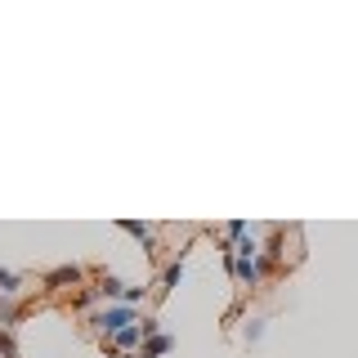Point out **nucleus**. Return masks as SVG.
<instances>
[{
    "mask_svg": "<svg viewBox=\"0 0 358 358\" xmlns=\"http://www.w3.org/2000/svg\"><path fill=\"white\" fill-rule=\"evenodd\" d=\"M90 327L94 331H126V327H134V313H130V305H112V309H99V313H90Z\"/></svg>",
    "mask_w": 358,
    "mask_h": 358,
    "instance_id": "nucleus-1",
    "label": "nucleus"
},
{
    "mask_svg": "<svg viewBox=\"0 0 358 358\" xmlns=\"http://www.w3.org/2000/svg\"><path fill=\"white\" fill-rule=\"evenodd\" d=\"M171 336H166V331H157V336H148V345H143V350H139V358H162L166 350H171Z\"/></svg>",
    "mask_w": 358,
    "mask_h": 358,
    "instance_id": "nucleus-2",
    "label": "nucleus"
},
{
    "mask_svg": "<svg viewBox=\"0 0 358 358\" xmlns=\"http://www.w3.org/2000/svg\"><path fill=\"white\" fill-rule=\"evenodd\" d=\"M121 233H130V238H139L143 246L152 251V224H139V220H121Z\"/></svg>",
    "mask_w": 358,
    "mask_h": 358,
    "instance_id": "nucleus-3",
    "label": "nucleus"
},
{
    "mask_svg": "<svg viewBox=\"0 0 358 358\" xmlns=\"http://www.w3.org/2000/svg\"><path fill=\"white\" fill-rule=\"evenodd\" d=\"M63 282H81V268L67 264V268H54V273L45 278V287H63Z\"/></svg>",
    "mask_w": 358,
    "mask_h": 358,
    "instance_id": "nucleus-4",
    "label": "nucleus"
},
{
    "mask_svg": "<svg viewBox=\"0 0 358 358\" xmlns=\"http://www.w3.org/2000/svg\"><path fill=\"white\" fill-rule=\"evenodd\" d=\"M179 273H184V264H179V260H175V264H166V273H162V287H157V291L166 296V291H171V287L179 282Z\"/></svg>",
    "mask_w": 358,
    "mask_h": 358,
    "instance_id": "nucleus-5",
    "label": "nucleus"
},
{
    "mask_svg": "<svg viewBox=\"0 0 358 358\" xmlns=\"http://www.w3.org/2000/svg\"><path fill=\"white\" fill-rule=\"evenodd\" d=\"M99 296H112V300H126V282H117V278H103V282H99Z\"/></svg>",
    "mask_w": 358,
    "mask_h": 358,
    "instance_id": "nucleus-6",
    "label": "nucleus"
},
{
    "mask_svg": "<svg viewBox=\"0 0 358 358\" xmlns=\"http://www.w3.org/2000/svg\"><path fill=\"white\" fill-rule=\"evenodd\" d=\"M0 354H5V358H18V345H14V336H9V331H0Z\"/></svg>",
    "mask_w": 358,
    "mask_h": 358,
    "instance_id": "nucleus-7",
    "label": "nucleus"
},
{
    "mask_svg": "<svg viewBox=\"0 0 358 358\" xmlns=\"http://www.w3.org/2000/svg\"><path fill=\"white\" fill-rule=\"evenodd\" d=\"M0 291H5V296H14V291H18V278L14 273H0Z\"/></svg>",
    "mask_w": 358,
    "mask_h": 358,
    "instance_id": "nucleus-8",
    "label": "nucleus"
},
{
    "mask_svg": "<svg viewBox=\"0 0 358 358\" xmlns=\"http://www.w3.org/2000/svg\"><path fill=\"white\" fill-rule=\"evenodd\" d=\"M143 300V287H126V305H139Z\"/></svg>",
    "mask_w": 358,
    "mask_h": 358,
    "instance_id": "nucleus-9",
    "label": "nucleus"
}]
</instances>
